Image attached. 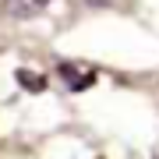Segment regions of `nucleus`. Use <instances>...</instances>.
I'll use <instances>...</instances> for the list:
<instances>
[{"label":"nucleus","instance_id":"obj_1","mask_svg":"<svg viewBox=\"0 0 159 159\" xmlns=\"http://www.w3.org/2000/svg\"><path fill=\"white\" fill-rule=\"evenodd\" d=\"M57 78H60V85L67 92H85V89L96 85L99 71L92 64H81V60H60L57 64Z\"/></svg>","mask_w":159,"mask_h":159},{"label":"nucleus","instance_id":"obj_2","mask_svg":"<svg viewBox=\"0 0 159 159\" xmlns=\"http://www.w3.org/2000/svg\"><path fill=\"white\" fill-rule=\"evenodd\" d=\"M50 4H53V0H11V4H7V11L18 14V18H32V14H43Z\"/></svg>","mask_w":159,"mask_h":159},{"label":"nucleus","instance_id":"obj_3","mask_svg":"<svg viewBox=\"0 0 159 159\" xmlns=\"http://www.w3.org/2000/svg\"><path fill=\"white\" fill-rule=\"evenodd\" d=\"M14 78L21 81V89H25V92H43V89H46V78H43L39 71H25V67H21Z\"/></svg>","mask_w":159,"mask_h":159},{"label":"nucleus","instance_id":"obj_4","mask_svg":"<svg viewBox=\"0 0 159 159\" xmlns=\"http://www.w3.org/2000/svg\"><path fill=\"white\" fill-rule=\"evenodd\" d=\"M85 4H92V7H106L110 0H85Z\"/></svg>","mask_w":159,"mask_h":159},{"label":"nucleus","instance_id":"obj_5","mask_svg":"<svg viewBox=\"0 0 159 159\" xmlns=\"http://www.w3.org/2000/svg\"><path fill=\"white\" fill-rule=\"evenodd\" d=\"M7 4H11V0H7Z\"/></svg>","mask_w":159,"mask_h":159}]
</instances>
